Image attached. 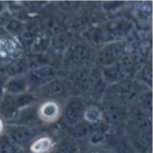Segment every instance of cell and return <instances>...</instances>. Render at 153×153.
I'll return each mask as SVG.
<instances>
[{
  "label": "cell",
  "mask_w": 153,
  "mask_h": 153,
  "mask_svg": "<svg viewBox=\"0 0 153 153\" xmlns=\"http://www.w3.org/2000/svg\"><path fill=\"white\" fill-rule=\"evenodd\" d=\"M4 134L21 149L31 144L35 140L37 132L32 128L16 124H5Z\"/></svg>",
  "instance_id": "6da1fadb"
},
{
  "label": "cell",
  "mask_w": 153,
  "mask_h": 153,
  "mask_svg": "<svg viewBox=\"0 0 153 153\" xmlns=\"http://www.w3.org/2000/svg\"><path fill=\"white\" fill-rule=\"evenodd\" d=\"M19 111L14 95L4 92L0 99V118L5 124L12 123L17 119Z\"/></svg>",
  "instance_id": "7a4b0ae2"
},
{
  "label": "cell",
  "mask_w": 153,
  "mask_h": 153,
  "mask_svg": "<svg viewBox=\"0 0 153 153\" xmlns=\"http://www.w3.org/2000/svg\"><path fill=\"white\" fill-rule=\"evenodd\" d=\"M20 48L14 39L8 35L0 37V62L10 63L19 56Z\"/></svg>",
  "instance_id": "3957f363"
},
{
  "label": "cell",
  "mask_w": 153,
  "mask_h": 153,
  "mask_svg": "<svg viewBox=\"0 0 153 153\" xmlns=\"http://www.w3.org/2000/svg\"><path fill=\"white\" fill-rule=\"evenodd\" d=\"M124 47L121 42H115L107 45L100 53L98 62L102 66H111L123 54Z\"/></svg>",
  "instance_id": "277c9868"
},
{
  "label": "cell",
  "mask_w": 153,
  "mask_h": 153,
  "mask_svg": "<svg viewBox=\"0 0 153 153\" xmlns=\"http://www.w3.org/2000/svg\"><path fill=\"white\" fill-rule=\"evenodd\" d=\"M40 123L41 119L36 109L26 107L20 110L18 117L14 122L8 124H16L32 128Z\"/></svg>",
  "instance_id": "5b68a950"
},
{
  "label": "cell",
  "mask_w": 153,
  "mask_h": 153,
  "mask_svg": "<svg viewBox=\"0 0 153 153\" xmlns=\"http://www.w3.org/2000/svg\"><path fill=\"white\" fill-rule=\"evenodd\" d=\"M26 80L22 77L15 76L8 79L4 83L3 91L11 95H17L24 93L26 89Z\"/></svg>",
  "instance_id": "8992f818"
},
{
  "label": "cell",
  "mask_w": 153,
  "mask_h": 153,
  "mask_svg": "<svg viewBox=\"0 0 153 153\" xmlns=\"http://www.w3.org/2000/svg\"><path fill=\"white\" fill-rule=\"evenodd\" d=\"M55 71L50 66H44L32 70L29 74V79L34 83L41 84L50 81L55 76Z\"/></svg>",
  "instance_id": "52a82bcc"
},
{
  "label": "cell",
  "mask_w": 153,
  "mask_h": 153,
  "mask_svg": "<svg viewBox=\"0 0 153 153\" xmlns=\"http://www.w3.org/2000/svg\"><path fill=\"white\" fill-rule=\"evenodd\" d=\"M53 147V140L49 137H41L34 140L29 145L32 153H47Z\"/></svg>",
  "instance_id": "ba28073f"
},
{
  "label": "cell",
  "mask_w": 153,
  "mask_h": 153,
  "mask_svg": "<svg viewBox=\"0 0 153 153\" xmlns=\"http://www.w3.org/2000/svg\"><path fill=\"white\" fill-rule=\"evenodd\" d=\"M91 51L84 45H78L71 53V59L74 63L82 65L87 63L91 58Z\"/></svg>",
  "instance_id": "9c48e42d"
},
{
  "label": "cell",
  "mask_w": 153,
  "mask_h": 153,
  "mask_svg": "<svg viewBox=\"0 0 153 153\" xmlns=\"http://www.w3.org/2000/svg\"><path fill=\"white\" fill-rule=\"evenodd\" d=\"M84 107L81 103L78 101H73L68 105L65 114L68 120L76 123L82 117Z\"/></svg>",
  "instance_id": "30bf717a"
},
{
  "label": "cell",
  "mask_w": 153,
  "mask_h": 153,
  "mask_svg": "<svg viewBox=\"0 0 153 153\" xmlns=\"http://www.w3.org/2000/svg\"><path fill=\"white\" fill-rule=\"evenodd\" d=\"M43 93L47 97H58L64 95L65 89L57 80H53L43 87Z\"/></svg>",
  "instance_id": "8fae6325"
},
{
  "label": "cell",
  "mask_w": 153,
  "mask_h": 153,
  "mask_svg": "<svg viewBox=\"0 0 153 153\" xmlns=\"http://www.w3.org/2000/svg\"><path fill=\"white\" fill-rule=\"evenodd\" d=\"M59 115V108L58 105L53 102H47L41 107L40 116L45 120L52 121L55 120Z\"/></svg>",
  "instance_id": "7c38bea8"
},
{
  "label": "cell",
  "mask_w": 153,
  "mask_h": 153,
  "mask_svg": "<svg viewBox=\"0 0 153 153\" xmlns=\"http://www.w3.org/2000/svg\"><path fill=\"white\" fill-rule=\"evenodd\" d=\"M104 114L106 120L111 123H117L122 119V112L117 106L108 104L104 107Z\"/></svg>",
  "instance_id": "4fadbf2b"
},
{
  "label": "cell",
  "mask_w": 153,
  "mask_h": 153,
  "mask_svg": "<svg viewBox=\"0 0 153 153\" xmlns=\"http://www.w3.org/2000/svg\"><path fill=\"white\" fill-rule=\"evenodd\" d=\"M43 26L46 31L51 34L59 33L62 29V24L55 16H48L43 20Z\"/></svg>",
  "instance_id": "5bb4252c"
},
{
  "label": "cell",
  "mask_w": 153,
  "mask_h": 153,
  "mask_svg": "<svg viewBox=\"0 0 153 153\" xmlns=\"http://www.w3.org/2000/svg\"><path fill=\"white\" fill-rule=\"evenodd\" d=\"M20 149L5 134L0 137V153H19Z\"/></svg>",
  "instance_id": "9a60e30c"
},
{
  "label": "cell",
  "mask_w": 153,
  "mask_h": 153,
  "mask_svg": "<svg viewBox=\"0 0 153 153\" xmlns=\"http://www.w3.org/2000/svg\"><path fill=\"white\" fill-rule=\"evenodd\" d=\"M49 62V58L44 54H35L30 56L26 62L28 67L36 69L45 66Z\"/></svg>",
  "instance_id": "2e32d148"
},
{
  "label": "cell",
  "mask_w": 153,
  "mask_h": 153,
  "mask_svg": "<svg viewBox=\"0 0 153 153\" xmlns=\"http://www.w3.org/2000/svg\"><path fill=\"white\" fill-rule=\"evenodd\" d=\"M71 80L76 87L81 89L88 87V76L84 71H78L74 72L72 75Z\"/></svg>",
  "instance_id": "e0dca14e"
},
{
  "label": "cell",
  "mask_w": 153,
  "mask_h": 153,
  "mask_svg": "<svg viewBox=\"0 0 153 153\" xmlns=\"http://www.w3.org/2000/svg\"><path fill=\"white\" fill-rule=\"evenodd\" d=\"M89 85L93 88L95 94H99L100 92H102L104 88V83L102 78L98 71H94L91 76L88 77V86Z\"/></svg>",
  "instance_id": "ac0fdd59"
},
{
  "label": "cell",
  "mask_w": 153,
  "mask_h": 153,
  "mask_svg": "<svg viewBox=\"0 0 153 153\" xmlns=\"http://www.w3.org/2000/svg\"><path fill=\"white\" fill-rule=\"evenodd\" d=\"M49 39L45 36H40L36 38L32 44V51L35 54H41L47 50L49 45Z\"/></svg>",
  "instance_id": "d6986e66"
},
{
  "label": "cell",
  "mask_w": 153,
  "mask_h": 153,
  "mask_svg": "<svg viewBox=\"0 0 153 153\" xmlns=\"http://www.w3.org/2000/svg\"><path fill=\"white\" fill-rule=\"evenodd\" d=\"M135 123L141 129L147 130L152 127V119L142 112H137L134 115Z\"/></svg>",
  "instance_id": "ffe728a7"
},
{
  "label": "cell",
  "mask_w": 153,
  "mask_h": 153,
  "mask_svg": "<svg viewBox=\"0 0 153 153\" xmlns=\"http://www.w3.org/2000/svg\"><path fill=\"white\" fill-rule=\"evenodd\" d=\"M76 146L73 141L70 139L64 140L55 148L53 153H74Z\"/></svg>",
  "instance_id": "44dd1931"
},
{
  "label": "cell",
  "mask_w": 153,
  "mask_h": 153,
  "mask_svg": "<svg viewBox=\"0 0 153 153\" xmlns=\"http://www.w3.org/2000/svg\"><path fill=\"white\" fill-rule=\"evenodd\" d=\"M92 128L87 122H82L76 125L74 131V135L77 139H84L88 137Z\"/></svg>",
  "instance_id": "7402d4cb"
},
{
  "label": "cell",
  "mask_w": 153,
  "mask_h": 153,
  "mask_svg": "<svg viewBox=\"0 0 153 153\" xmlns=\"http://www.w3.org/2000/svg\"><path fill=\"white\" fill-rule=\"evenodd\" d=\"M15 100L17 107L20 110L28 107L34 101L33 95L29 94H21L17 95H14Z\"/></svg>",
  "instance_id": "603a6c76"
},
{
  "label": "cell",
  "mask_w": 153,
  "mask_h": 153,
  "mask_svg": "<svg viewBox=\"0 0 153 153\" xmlns=\"http://www.w3.org/2000/svg\"><path fill=\"white\" fill-rule=\"evenodd\" d=\"M104 75L108 81L114 82L123 78L124 74L117 67L109 68L104 72Z\"/></svg>",
  "instance_id": "cb8c5ba5"
},
{
  "label": "cell",
  "mask_w": 153,
  "mask_h": 153,
  "mask_svg": "<svg viewBox=\"0 0 153 153\" xmlns=\"http://www.w3.org/2000/svg\"><path fill=\"white\" fill-rule=\"evenodd\" d=\"M118 63L117 67L124 74L129 72L132 67V60L130 56L127 54H123L117 60Z\"/></svg>",
  "instance_id": "d4e9b609"
},
{
  "label": "cell",
  "mask_w": 153,
  "mask_h": 153,
  "mask_svg": "<svg viewBox=\"0 0 153 153\" xmlns=\"http://www.w3.org/2000/svg\"><path fill=\"white\" fill-rule=\"evenodd\" d=\"M24 26L22 22L17 20H11L6 25L5 30L11 34H21L24 29Z\"/></svg>",
  "instance_id": "484cf974"
},
{
  "label": "cell",
  "mask_w": 153,
  "mask_h": 153,
  "mask_svg": "<svg viewBox=\"0 0 153 153\" xmlns=\"http://www.w3.org/2000/svg\"><path fill=\"white\" fill-rule=\"evenodd\" d=\"M86 36L91 42L95 45H99L104 40L102 32L97 28H93L89 30L86 33Z\"/></svg>",
  "instance_id": "4316f807"
},
{
  "label": "cell",
  "mask_w": 153,
  "mask_h": 153,
  "mask_svg": "<svg viewBox=\"0 0 153 153\" xmlns=\"http://www.w3.org/2000/svg\"><path fill=\"white\" fill-rule=\"evenodd\" d=\"M105 134L103 130L100 128L92 129L88 135V139L91 143L98 144L101 143L104 139Z\"/></svg>",
  "instance_id": "83f0119b"
},
{
  "label": "cell",
  "mask_w": 153,
  "mask_h": 153,
  "mask_svg": "<svg viewBox=\"0 0 153 153\" xmlns=\"http://www.w3.org/2000/svg\"><path fill=\"white\" fill-rule=\"evenodd\" d=\"M127 24L125 22H116L110 25V32L112 35H119L122 34L127 27Z\"/></svg>",
  "instance_id": "f1b7e54d"
},
{
  "label": "cell",
  "mask_w": 153,
  "mask_h": 153,
  "mask_svg": "<svg viewBox=\"0 0 153 153\" xmlns=\"http://www.w3.org/2000/svg\"><path fill=\"white\" fill-rule=\"evenodd\" d=\"M68 42V38L65 35H59L54 38L53 45L57 51H63Z\"/></svg>",
  "instance_id": "f546056e"
},
{
  "label": "cell",
  "mask_w": 153,
  "mask_h": 153,
  "mask_svg": "<svg viewBox=\"0 0 153 153\" xmlns=\"http://www.w3.org/2000/svg\"><path fill=\"white\" fill-rule=\"evenodd\" d=\"M117 153H135L132 145L125 140H120L117 144Z\"/></svg>",
  "instance_id": "4dcf8cb0"
},
{
  "label": "cell",
  "mask_w": 153,
  "mask_h": 153,
  "mask_svg": "<svg viewBox=\"0 0 153 153\" xmlns=\"http://www.w3.org/2000/svg\"><path fill=\"white\" fill-rule=\"evenodd\" d=\"M86 119L92 123H96L100 119V113L98 110L94 108L88 109L85 114Z\"/></svg>",
  "instance_id": "1f68e13d"
},
{
  "label": "cell",
  "mask_w": 153,
  "mask_h": 153,
  "mask_svg": "<svg viewBox=\"0 0 153 153\" xmlns=\"http://www.w3.org/2000/svg\"><path fill=\"white\" fill-rule=\"evenodd\" d=\"M142 103L143 105V107L146 108L147 110H152V105H153V102H152V93H148L145 94L142 96L141 98Z\"/></svg>",
  "instance_id": "d6a6232c"
},
{
  "label": "cell",
  "mask_w": 153,
  "mask_h": 153,
  "mask_svg": "<svg viewBox=\"0 0 153 153\" xmlns=\"http://www.w3.org/2000/svg\"><path fill=\"white\" fill-rule=\"evenodd\" d=\"M141 78L143 80L146 82L148 83H152V69L151 67L146 66L143 70L141 73Z\"/></svg>",
  "instance_id": "836d02e7"
},
{
  "label": "cell",
  "mask_w": 153,
  "mask_h": 153,
  "mask_svg": "<svg viewBox=\"0 0 153 153\" xmlns=\"http://www.w3.org/2000/svg\"><path fill=\"white\" fill-rule=\"evenodd\" d=\"M61 4L62 5H64L63 7H66L67 8H71L76 6L78 2L75 1H65V2H61Z\"/></svg>",
  "instance_id": "e575fe53"
},
{
  "label": "cell",
  "mask_w": 153,
  "mask_h": 153,
  "mask_svg": "<svg viewBox=\"0 0 153 153\" xmlns=\"http://www.w3.org/2000/svg\"><path fill=\"white\" fill-rule=\"evenodd\" d=\"M5 127V123L1 118H0V137H1L4 134Z\"/></svg>",
  "instance_id": "d590c367"
},
{
  "label": "cell",
  "mask_w": 153,
  "mask_h": 153,
  "mask_svg": "<svg viewBox=\"0 0 153 153\" xmlns=\"http://www.w3.org/2000/svg\"><path fill=\"white\" fill-rule=\"evenodd\" d=\"M5 9V2L0 1V14L3 12Z\"/></svg>",
  "instance_id": "8d00e7d4"
},
{
  "label": "cell",
  "mask_w": 153,
  "mask_h": 153,
  "mask_svg": "<svg viewBox=\"0 0 153 153\" xmlns=\"http://www.w3.org/2000/svg\"><path fill=\"white\" fill-rule=\"evenodd\" d=\"M3 93H4L3 88H2V87L0 85V99H1V97H2Z\"/></svg>",
  "instance_id": "74e56055"
}]
</instances>
